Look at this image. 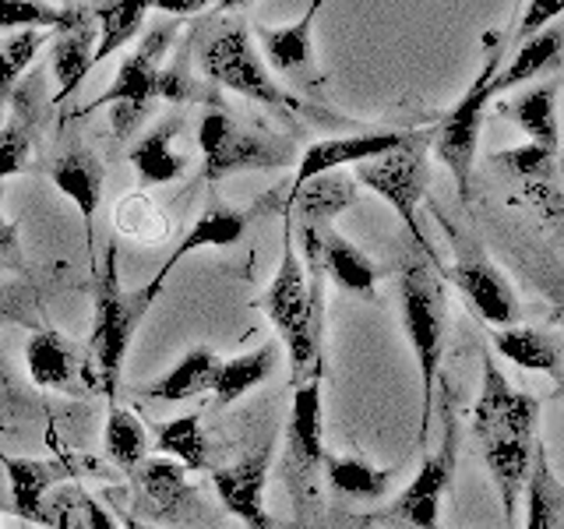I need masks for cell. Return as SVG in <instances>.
Returning a JSON list of instances; mask_svg holds the SVG:
<instances>
[{
    "label": "cell",
    "instance_id": "obj_1",
    "mask_svg": "<svg viewBox=\"0 0 564 529\" xmlns=\"http://www.w3.org/2000/svg\"><path fill=\"white\" fill-rule=\"evenodd\" d=\"M484 385L480 399L473 406V431L484 449V463L494 487L501 498V519L516 522V508L522 487L533 469L536 452V423H540V399L519 392L498 367V360L484 349Z\"/></svg>",
    "mask_w": 564,
    "mask_h": 529
},
{
    "label": "cell",
    "instance_id": "obj_2",
    "mask_svg": "<svg viewBox=\"0 0 564 529\" xmlns=\"http://www.w3.org/2000/svg\"><path fill=\"white\" fill-rule=\"evenodd\" d=\"M258 307L269 314L282 346L290 357V385L296 388L311 370L322 375L317 353H322V276H307L300 251L293 244V219L282 223V261L264 290Z\"/></svg>",
    "mask_w": 564,
    "mask_h": 529
},
{
    "label": "cell",
    "instance_id": "obj_3",
    "mask_svg": "<svg viewBox=\"0 0 564 529\" xmlns=\"http://www.w3.org/2000/svg\"><path fill=\"white\" fill-rule=\"evenodd\" d=\"M194 61H198V71L212 82V85H223L229 93H237L243 99H254L261 106H269L279 117H322L332 123H346L339 117H325V114H314V106H304L300 96H293L290 88H282L264 57L254 46V35L243 22L237 18H223V22L212 25L198 46H194Z\"/></svg>",
    "mask_w": 564,
    "mask_h": 529
},
{
    "label": "cell",
    "instance_id": "obj_4",
    "mask_svg": "<svg viewBox=\"0 0 564 529\" xmlns=\"http://www.w3.org/2000/svg\"><path fill=\"white\" fill-rule=\"evenodd\" d=\"M170 40H173V25L152 29L145 40H141V46L131 50L128 57L120 61L110 88H106V93H99L88 106H82L78 114L85 117V114L102 110V106H110V114H113V134L117 138H128L138 128V123H141V117L152 110L155 99L184 102L191 96L187 78H184V67L181 64L163 67Z\"/></svg>",
    "mask_w": 564,
    "mask_h": 529
},
{
    "label": "cell",
    "instance_id": "obj_5",
    "mask_svg": "<svg viewBox=\"0 0 564 529\" xmlns=\"http://www.w3.org/2000/svg\"><path fill=\"white\" fill-rule=\"evenodd\" d=\"M399 304H402V328L413 346V357L420 367V431L416 441L427 445L431 420H434V392L441 381V360H445L448 339V304L445 287L434 276L427 261H410L399 276Z\"/></svg>",
    "mask_w": 564,
    "mask_h": 529
},
{
    "label": "cell",
    "instance_id": "obj_6",
    "mask_svg": "<svg viewBox=\"0 0 564 529\" xmlns=\"http://www.w3.org/2000/svg\"><path fill=\"white\" fill-rule=\"evenodd\" d=\"M117 261H120L117 244H106V261L93 276L96 279V293H93L96 314H93V339H88V360H93V370H96V392H102L106 399L117 396L123 357H128L134 332L152 304V296L145 290L128 293L120 287Z\"/></svg>",
    "mask_w": 564,
    "mask_h": 529
},
{
    "label": "cell",
    "instance_id": "obj_7",
    "mask_svg": "<svg viewBox=\"0 0 564 529\" xmlns=\"http://www.w3.org/2000/svg\"><path fill=\"white\" fill-rule=\"evenodd\" d=\"M325 476V417L322 381H300L286 420V449H282V484H286L296 522L304 526L317 508V490Z\"/></svg>",
    "mask_w": 564,
    "mask_h": 529
},
{
    "label": "cell",
    "instance_id": "obj_8",
    "mask_svg": "<svg viewBox=\"0 0 564 529\" xmlns=\"http://www.w3.org/2000/svg\"><path fill=\"white\" fill-rule=\"evenodd\" d=\"M198 145L205 155V181L216 184L229 173H269L296 163V145L272 131L240 123L226 110H208L198 123Z\"/></svg>",
    "mask_w": 564,
    "mask_h": 529
},
{
    "label": "cell",
    "instance_id": "obj_9",
    "mask_svg": "<svg viewBox=\"0 0 564 529\" xmlns=\"http://www.w3.org/2000/svg\"><path fill=\"white\" fill-rule=\"evenodd\" d=\"M427 155H431V131H410L402 145H395L392 152L360 163L357 181L367 191H375L381 202L392 205L399 212L402 226L413 234V240L427 251V258H434L431 244L420 229V219H416V208L423 202V194H427V181H431Z\"/></svg>",
    "mask_w": 564,
    "mask_h": 529
},
{
    "label": "cell",
    "instance_id": "obj_10",
    "mask_svg": "<svg viewBox=\"0 0 564 529\" xmlns=\"http://www.w3.org/2000/svg\"><path fill=\"white\" fill-rule=\"evenodd\" d=\"M501 53L494 46L487 53V61L480 67V75L473 78V85L463 93L452 110L441 117L437 128H431V149L437 155V163H445L452 181L458 187V198L469 202L473 194V166H476V145H480V128H484V110L494 99L490 82L501 71Z\"/></svg>",
    "mask_w": 564,
    "mask_h": 529
},
{
    "label": "cell",
    "instance_id": "obj_11",
    "mask_svg": "<svg viewBox=\"0 0 564 529\" xmlns=\"http://www.w3.org/2000/svg\"><path fill=\"white\" fill-rule=\"evenodd\" d=\"M455 458H458V420L448 410L445 434H441L437 452L423 458L413 484L405 487L384 511L370 516L367 522H388V526H402V529H441V498H445V490L452 487Z\"/></svg>",
    "mask_w": 564,
    "mask_h": 529
},
{
    "label": "cell",
    "instance_id": "obj_12",
    "mask_svg": "<svg viewBox=\"0 0 564 529\" xmlns=\"http://www.w3.org/2000/svg\"><path fill=\"white\" fill-rule=\"evenodd\" d=\"M448 237L455 247V261H452V282L463 296L473 304V311L484 317L494 328H508L519 325V296L508 287V279L501 269L487 258L484 244L473 234H458L448 226Z\"/></svg>",
    "mask_w": 564,
    "mask_h": 529
},
{
    "label": "cell",
    "instance_id": "obj_13",
    "mask_svg": "<svg viewBox=\"0 0 564 529\" xmlns=\"http://www.w3.org/2000/svg\"><path fill=\"white\" fill-rule=\"evenodd\" d=\"M322 11V0H311V8L304 18H296L293 25H258L254 46L269 64L272 75H279L282 82L293 85V96H322L325 78L317 71L314 61V18Z\"/></svg>",
    "mask_w": 564,
    "mask_h": 529
},
{
    "label": "cell",
    "instance_id": "obj_14",
    "mask_svg": "<svg viewBox=\"0 0 564 529\" xmlns=\"http://www.w3.org/2000/svg\"><path fill=\"white\" fill-rule=\"evenodd\" d=\"M25 367H29V378L40 388H53V392H64V396L96 392V370H93V360H88V353L50 325L43 332L29 335Z\"/></svg>",
    "mask_w": 564,
    "mask_h": 529
},
{
    "label": "cell",
    "instance_id": "obj_15",
    "mask_svg": "<svg viewBox=\"0 0 564 529\" xmlns=\"http://www.w3.org/2000/svg\"><path fill=\"white\" fill-rule=\"evenodd\" d=\"M0 466H4L8 484H11L14 516L53 529L61 501H64V490L53 494V487L67 481V476H75L70 466L61 463V458H14L8 452H0Z\"/></svg>",
    "mask_w": 564,
    "mask_h": 529
},
{
    "label": "cell",
    "instance_id": "obj_16",
    "mask_svg": "<svg viewBox=\"0 0 564 529\" xmlns=\"http://www.w3.org/2000/svg\"><path fill=\"white\" fill-rule=\"evenodd\" d=\"M96 43H99L96 11L85 4H67L50 43V71H53V78H57V96H53V102L57 106L75 96V88L85 82L88 71L96 67Z\"/></svg>",
    "mask_w": 564,
    "mask_h": 529
},
{
    "label": "cell",
    "instance_id": "obj_17",
    "mask_svg": "<svg viewBox=\"0 0 564 529\" xmlns=\"http://www.w3.org/2000/svg\"><path fill=\"white\" fill-rule=\"evenodd\" d=\"M187 466L176 458H141L128 473L134 487L138 511H145L155 522H184L198 511V490L187 481Z\"/></svg>",
    "mask_w": 564,
    "mask_h": 529
},
{
    "label": "cell",
    "instance_id": "obj_18",
    "mask_svg": "<svg viewBox=\"0 0 564 529\" xmlns=\"http://www.w3.org/2000/svg\"><path fill=\"white\" fill-rule=\"evenodd\" d=\"M269 466H272V441L237 458L234 466L212 469V487H216L223 508L237 516L247 529H272V516L264 508V487H269Z\"/></svg>",
    "mask_w": 564,
    "mask_h": 529
},
{
    "label": "cell",
    "instance_id": "obj_19",
    "mask_svg": "<svg viewBox=\"0 0 564 529\" xmlns=\"http://www.w3.org/2000/svg\"><path fill=\"white\" fill-rule=\"evenodd\" d=\"M50 181L64 198L75 202V208L82 212V226H85V247H88V264H93V276L99 272V258H96V212L102 202V184H106V170L99 159L75 145L61 152L50 163Z\"/></svg>",
    "mask_w": 564,
    "mask_h": 529
},
{
    "label": "cell",
    "instance_id": "obj_20",
    "mask_svg": "<svg viewBox=\"0 0 564 529\" xmlns=\"http://www.w3.org/2000/svg\"><path fill=\"white\" fill-rule=\"evenodd\" d=\"M247 223H251V212H240V208H234V205H226V202L219 198V194H212L208 205H205V212H202L198 219H194L191 234L181 240V247H173V255L163 261V269H159L141 290H145V293L155 300L159 290L166 287V276H170L187 255L202 251V247H234L237 240H243Z\"/></svg>",
    "mask_w": 564,
    "mask_h": 529
},
{
    "label": "cell",
    "instance_id": "obj_21",
    "mask_svg": "<svg viewBox=\"0 0 564 529\" xmlns=\"http://www.w3.org/2000/svg\"><path fill=\"white\" fill-rule=\"evenodd\" d=\"M410 131H364V134H343V138H325L314 141V145L300 155L293 187L307 184L311 176L328 173V170H343V166H360L367 159H378L384 152H392L402 145Z\"/></svg>",
    "mask_w": 564,
    "mask_h": 529
},
{
    "label": "cell",
    "instance_id": "obj_22",
    "mask_svg": "<svg viewBox=\"0 0 564 529\" xmlns=\"http://www.w3.org/2000/svg\"><path fill=\"white\" fill-rule=\"evenodd\" d=\"M494 163L522 187V194L543 212L546 223H554L564 234V194L554 187V173H557L554 152H546L540 145H522V149L498 152Z\"/></svg>",
    "mask_w": 564,
    "mask_h": 529
},
{
    "label": "cell",
    "instance_id": "obj_23",
    "mask_svg": "<svg viewBox=\"0 0 564 529\" xmlns=\"http://www.w3.org/2000/svg\"><path fill=\"white\" fill-rule=\"evenodd\" d=\"M352 202H357V181L343 170H328L286 191V216H296L300 226H328V219L346 212Z\"/></svg>",
    "mask_w": 564,
    "mask_h": 529
},
{
    "label": "cell",
    "instance_id": "obj_24",
    "mask_svg": "<svg viewBox=\"0 0 564 529\" xmlns=\"http://www.w3.org/2000/svg\"><path fill=\"white\" fill-rule=\"evenodd\" d=\"M494 349H498V357L522 370H543V375L564 381V339L557 332H540L525 325L494 328Z\"/></svg>",
    "mask_w": 564,
    "mask_h": 529
},
{
    "label": "cell",
    "instance_id": "obj_25",
    "mask_svg": "<svg viewBox=\"0 0 564 529\" xmlns=\"http://www.w3.org/2000/svg\"><path fill=\"white\" fill-rule=\"evenodd\" d=\"M219 367H223L219 353L208 349V346H198V349L184 353V357L173 364V370H166V375L159 378V381L141 388V396H145V399H159V402H184V399H194V396L212 392V388H216Z\"/></svg>",
    "mask_w": 564,
    "mask_h": 529
},
{
    "label": "cell",
    "instance_id": "obj_26",
    "mask_svg": "<svg viewBox=\"0 0 564 529\" xmlns=\"http://www.w3.org/2000/svg\"><path fill=\"white\" fill-rule=\"evenodd\" d=\"M501 114L519 123L522 134H529V145H540L546 152H557L561 141V123H557V82L529 85L525 93L508 99Z\"/></svg>",
    "mask_w": 564,
    "mask_h": 529
},
{
    "label": "cell",
    "instance_id": "obj_27",
    "mask_svg": "<svg viewBox=\"0 0 564 529\" xmlns=\"http://www.w3.org/2000/svg\"><path fill=\"white\" fill-rule=\"evenodd\" d=\"M322 269L325 276H332V282L339 290H349L357 296L375 300L378 290V264L370 261L357 244H349L339 229L325 226L322 229Z\"/></svg>",
    "mask_w": 564,
    "mask_h": 529
},
{
    "label": "cell",
    "instance_id": "obj_28",
    "mask_svg": "<svg viewBox=\"0 0 564 529\" xmlns=\"http://www.w3.org/2000/svg\"><path fill=\"white\" fill-rule=\"evenodd\" d=\"M191 159L176 152V123H163L149 134H141L131 145V166L138 173V187L173 184L187 173Z\"/></svg>",
    "mask_w": 564,
    "mask_h": 529
},
{
    "label": "cell",
    "instance_id": "obj_29",
    "mask_svg": "<svg viewBox=\"0 0 564 529\" xmlns=\"http://www.w3.org/2000/svg\"><path fill=\"white\" fill-rule=\"evenodd\" d=\"M325 481L328 487L349 501H381L395 484V469H378L357 455L325 452Z\"/></svg>",
    "mask_w": 564,
    "mask_h": 529
},
{
    "label": "cell",
    "instance_id": "obj_30",
    "mask_svg": "<svg viewBox=\"0 0 564 529\" xmlns=\"http://www.w3.org/2000/svg\"><path fill=\"white\" fill-rule=\"evenodd\" d=\"M525 529H564V484L554 476L546 449L536 441L533 469L525 481Z\"/></svg>",
    "mask_w": 564,
    "mask_h": 529
},
{
    "label": "cell",
    "instance_id": "obj_31",
    "mask_svg": "<svg viewBox=\"0 0 564 529\" xmlns=\"http://www.w3.org/2000/svg\"><path fill=\"white\" fill-rule=\"evenodd\" d=\"M279 364V346L275 343H264L251 353H240V357H229L219 367V378H216V410H226L234 406L237 399H243L251 388H258L261 381L272 378V370Z\"/></svg>",
    "mask_w": 564,
    "mask_h": 529
},
{
    "label": "cell",
    "instance_id": "obj_32",
    "mask_svg": "<svg viewBox=\"0 0 564 529\" xmlns=\"http://www.w3.org/2000/svg\"><path fill=\"white\" fill-rule=\"evenodd\" d=\"M561 50H564V25L561 22L540 29L536 35H529L525 43H519L516 61L494 75L490 93L498 96V93H508V88H516V85H525L529 78H536L540 71H546L561 57Z\"/></svg>",
    "mask_w": 564,
    "mask_h": 529
},
{
    "label": "cell",
    "instance_id": "obj_33",
    "mask_svg": "<svg viewBox=\"0 0 564 529\" xmlns=\"http://www.w3.org/2000/svg\"><path fill=\"white\" fill-rule=\"evenodd\" d=\"M152 11V0H99L96 22H99V43H96V64L113 57L120 46H128L145 25Z\"/></svg>",
    "mask_w": 564,
    "mask_h": 529
},
{
    "label": "cell",
    "instance_id": "obj_34",
    "mask_svg": "<svg viewBox=\"0 0 564 529\" xmlns=\"http://www.w3.org/2000/svg\"><path fill=\"white\" fill-rule=\"evenodd\" d=\"M32 149H35V110H32V99L22 93V96H14L11 117L4 128H0V181L29 170Z\"/></svg>",
    "mask_w": 564,
    "mask_h": 529
},
{
    "label": "cell",
    "instance_id": "obj_35",
    "mask_svg": "<svg viewBox=\"0 0 564 529\" xmlns=\"http://www.w3.org/2000/svg\"><path fill=\"white\" fill-rule=\"evenodd\" d=\"M102 449L110 455V463L120 473H131L141 458H149V434L141 428V420L123 410V406H110V417H106V428H102Z\"/></svg>",
    "mask_w": 564,
    "mask_h": 529
},
{
    "label": "cell",
    "instance_id": "obj_36",
    "mask_svg": "<svg viewBox=\"0 0 564 529\" xmlns=\"http://www.w3.org/2000/svg\"><path fill=\"white\" fill-rule=\"evenodd\" d=\"M155 438H159V449H163L166 455H173L176 463L187 466L191 473L212 466L208 438L202 431V417L198 413H187V417H176V420L159 423Z\"/></svg>",
    "mask_w": 564,
    "mask_h": 529
},
{
    "label": "cell",
    "instance_id": "obj_37",
    "mask_svg": "<svg viewBox=\"0 0 564 529\" xmlns=\"http://www.w3.org/2000/svg\"><path fill=\"white\" fill-rule=\"evenodd\" d=\"M113 223H117V234L131 237L134 244H159V240H166V234H170L166 212L159 208L145 191L123 194V198L117 202Z\"/></svg>",
    "mask_w": 564,
    "mask_h": 529
},
{
    "label": "cell",
    "instance_id": "obj_38",
    "mask_svg": "<svg viewBox=\"0 0 564 529\" xmlns=\"http://www.w3.org/2000/svg\"><path fill=\"white\" fill-rule=\"evenodd\" d=\"M0 322L22 325L29 332H43L46 322L40 314V287L32 279H14L0 287Z\"/></svg>",
    "mask_w": 564,
    "mask_h": 529
},
{
    "label": "cell",
    "instance_id": "obj_39",
    "mask_svg": "<svg viewBox=\"0 0 564 529\" xmlns=\"http://www.w3.org/2000/svg\"><path fill=\"white\" fill-rule=\"evenodd\" d=\"M43 43H46V35L40 29H22L0 43V96H4L18 82V75L35 61V53L43 50Z\"/></svg>",
    "mask_w": 564,
    "mask_h": 529
},
{
    "label": "cell",
    "instance_id": "obj_40",
    "mask_svg": "<svg viewBox=\"0 0 564 529\" xmlns=\"http://www.w3.org/2000/svg\"><path fill=\"white\" fill-rule=\"evenodd\" d=\"M64 8H53L46 0H0V29L22 32V29H46L53 32L61 25Z\"/></svg>",
    "mask_w": 564,
    "mask_h": 529
},
{
    "label": "cell",
    "instance_id": "obj_41",
    "mask_svg": "<svg viewBox=\"0 0 564 529\" xmlns=\"http://www.w3.org/2000/svg\"><path fill=\"white\" fill-rule=\"evenodd\" d=\"M8 187L0 184V269H14V272H22L25 269V251H22V234H18V226L8 219V212H4V194Z\"/></svg>",
    "mask_w": 564,
    "mask_h": 529
},
{
    "label": "cell",
    "instance_id": "obj_42",
    "mask_svg": "<svg viewBox=\"0 0 564 529\" xmlns=\"http://www.w3.org/2000/svg\"><path fill=\"white\" fill-rule=\"evenodd\" d=\"M561 14H564V0H529V8L519 22V32H516V46L525 43L529 35H536L540 29L554 25Z\"/></svg>",
    "mask_w": 564,
    "mask_h": 529
},
{
    "label": "cell",
    "instance_id": "obj_43",
    "mask_svg": "<svg viewBox=\"0 0 564 529\" xmlns=\"http://www.w3.org/2000/svg\"><path fill=\"white\" fill-rule=\"evenodd\" d=\"M78 505H82V516H85V529H120L113 511L106 508L99 498H93V494H82Z\"/></svg>",
    "mask_w": 564,
    "mask_h": 529
},
{
    "label": "cell",
    "instance_id": "obj_44",
    "mask_svg": "<svg viewBox=\"0 0 564 529\" xmlns=\"http://www.w3.org/2000/svg\"><path fill=\"white\" fill-rule=\"evenodd\" d=\"M212 4V0H152V11H163L170 18H191Z\"/></svg>",
    "mask_w": 564,
    "mask_h": 529
},
{
    "label": "cell",
    "instance_id": "obj_45",
    "mask_svg": "<svg viewBox=\"0 0 564 529\" xmlns=\"http://www.w3.org/2000/svg\"><path fill=\"white\" fill-rule=\"evenodd\" d=\"M14 399H18V388L11 381V367L4 360V353H0V428H8L4 417H8V410L14 406Z\"/></svg>",
    "mask_w": 564,
    "mask_h": 529
},
{
    "label": "cell",
    "instance_id": "obj_46",
    "mask_svg": "<svg viewBox=\"0 0 564 529\" xmlns=\"http://www.w3.org/2000/svg\"><path fill=\"white\" fill-rule=\"evenodd\" d=\"M78 490H64V501H61V511H57V522L53 529H75V516H78Z\"/></svg>",
    "mask_w": 564,
    "mask_h": 529
},
{
    "label": "cell",
    "instance_id": "obj_47",
    "mask_svg": "<svg viewBox=\"0 0 564 529\" xmlns=\"http://www.w3.org/2000/svg\"><path fill=\"white\" fill-rule=\"evenodd\" d=\"M117 522H120V529H159L155 522H141L138 516H128V511H123Z\"/></svg>",
    "mask_w": 564,
    "mask_h": 529
},
{
    "label": "cell",
    "instance_id": "obj_48",
    "mask_svg": "<svg viewBox=\"0 0 564 529\" xmlns=\"http://www.w3.org/2000/svg\"><path fill=\"white\" fill-rule=\"evenodd\" d=\"M219 11H243V8H251L254 0H216Z\"/></svg>",
    "mask_w": 564,
    "mask_h": 529
},
{
    "label": "cell",
    "instance_id": "obj_49",
    "mask_svg": "<svg viewBox=\"0 0 564 529\" xmlns=\"http://www.w3.org/2000/svg\"><path fill=\"white\" fill-rule=\"evenodd\" d=\"M557 173L564 176V159H557Z\"/></svg>",
    "mask_w": 564,
    "mask_h": 529
},
{
    "label": "cell",
    "instance_id": "obj_50",
    "mask_svg": "<svg viewBox=\"0 0 564 529\" xmlns=\"http://www.w3.org/2000/svg\"><path fill=\"white\" fill-rule=\"evenodd\" d=\"M0 529H4V522H0Z\"/></svg>",
    "mask_w": 564,
    "mask_h": 529
}]
</instances>
